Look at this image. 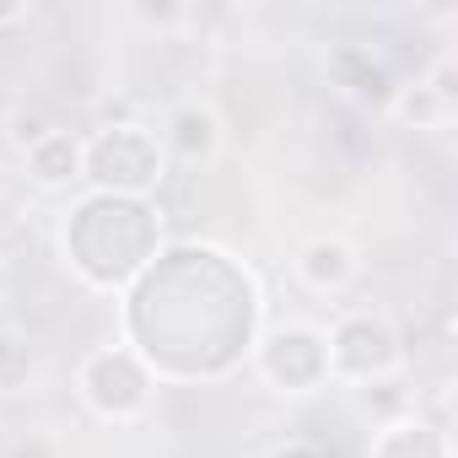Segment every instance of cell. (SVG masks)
Here are the masks:
<instances>
[{
	"label": "cell",
	"mask_w": 458,
	"mask_h": 458,
	"mask_svg": "<svg viewBox=\"0 0 458 458\" xmlns=\"http://www.w3.org/2000/svg\"><path fill=\"white\" fill-rule=\"evenodd\" d=\"M119 329L157 383L233 377L265 335V292L221 243H162L119 302Z\"/></svg>",
	"instance_id": "obj_1"
},
{
	"label": "cell",
	"mask_w": 458,
	"mask_h": 458,
	"mask_svg": "<svg viewBox=\"0 0 458 458\" xmlns=\"http://www.w3.org/2000/svg\"><path fill=\"white\" fill-rule=\"evenodd\" d=\"M162 254V205L130 194H76L60 216V259L87 292H130Z\"/></svg>",
	"instance_id": "obj_2"
},
{
	"label": "cell",
	"mask_w": 458,
	"mask_h": 458,
	"mask_svg": "<svg viewBox=\"0 0 458 458\" xmlns=\"http://www.w3.org/2000/svg\"><path fill=\"white\" fill-rule=\"evenodd\" d=\"M162 178H167V151H162L157 130H146L135 119H114L81 140V183L92 194L151 199L162 189Z\"/></svg>",
	"instance_id": "obj_3"
},
{
	"label": "cell",
	"mask_w": 458,
	"mask_h": 458,
	"mask_svg": "<svg viewBox=\"0 0 458 458\" xmlns=\"http://www.w3.org/2000/svg\"><path fill=\"white\" fill-rule=\"evenodd\" d=\"M76 394L81 404L108 420V426H130L151 410V394H157V377L146 372V361L130 351V345H98L81 356L76 367Z\"/></svg>",
	"instance_id": "obj_4"
},
{
	"label": "cell",
	"mask_w": 458,
	"mask_h": 458,
	"mask_svg": "<svg viewBox=\"0 0 458 458\" xmlns=\"http://www.w3.org/2000/svg\"><path fill=\"white\" fill-rule=\"evenodd\" d=\"M329 340V383H388L404 367V335L377 313H345Z\"/></svg>",
	"instance_id": "obj_5"
},
{
	"label": "cell",
	"mask_w": 458,
	"mask_h": 458,
	"mask_svg": "<svg viewBox=\"0 0 458 458\" xmlns=\"http://www.w3.org/2000/svg\"><path fill=\"white\" fill-rule=\"evenodd\" d=\"M249 361H254V372H259L276 394H292V399L318 394V388L329 383V340H324L318 324H302V318L265 329Z\"/></svg>",
	"instance_id": "obj_6"
},
{
	"label": "cell",
	"mask_w": 458,
	"mask_h": 458,
	"mask_svg": "<svg viewBox=\"0 0 458 458\" xmlns=\"http://www.w3.org/2000/svg\"><path fill=\"white\" fill-rule=\"evenodd\" d=\"M324 71H329V87L335 92H345L356 108H367V114H394V98H399V71L372 49V44H335L329 49V60H324Z\"/></svg>",
	"instance_id": "obj_7"
},
{
	"label": "cell",
	"mask_w": 458,
	"mask_h": 458,
	"mask_svg": "<svg viewBox=\"0 0 458 458\" xmlns=\"http://www.w3.org/2000/svg\"><path fill=\"white\" fill-rule=\"evenodd\" d=\"M367 458H453V431L431 415H388L372 442H367Z\"/></svg>",
	"instance_id": "obj_8"
},
{
	"label": "cell",
	"mask_w": 458,
	"mask_h": 458,
	"mask_svg": "<svg viewBox=\"0 0 458 458\" xmlns=\"http://www.w3.org/2000/svg\"><path fill=\"white\" fill-rule=\"evenodd\" d=\"M22 162H28V178H33L44 194H65V189L81 183V135L55 124L44 140H33V146L22 151Z\"/></svg>",
	"instance_id": "obj_9"
},
{
	"label": "cell",
	"mask_w": 458,
	"mask_h": 458,
	"mask_svg": "<svg viewBox=\"0 0 458 458\" xmlns=\"http://www.w3.org/2000/svg\"><path fill=\"white\" fill-rule=\"evenodd\" d=\"M356 270H361V259L345 238H308L297 249V281L318 297H340L356 281Z\"/></svg>",
	"instance_id": "obj_10"
},
{
	"label": "cell",
	"mask_w": 458,
	"mask_h": 458,
	"mask_svg": "<svg viewBox=\"0 0 458 458\" xmlns=\"http://www.w3.org/2000/svg\"><path fill=\"white\" fill-rule=\"evenodd\" d=\"M394 114L420 124V130H437L458 114V87H453V60H437L431 76H420L415 87H399L394 98Z\"/></svg>",
	"instance_id": "obj_11"
},
{
	"label": "cell",
	"mask_w": 458,
	"mask_h": 458,
	"mask_svg": "<svg viewBox=\"0 0 458 458\" xmlns=\"http://www.w3.org/2000/svg\"><path fill=\"white\" fill-rule=\"evenodd\" d=\"M162 151L167 157H178V162H210L216 157V146H221V119L205 108V103H178L173 114H167V124H162Z\"/></svg>",
	"instance_id": "obj_12"
},
{
	"label": "cell",
	"mask_w": 458,
	"mask_h": 458,
	"mask_svg": "<svg viewBox=\"0 0 458 458\" xmlns=\"http://www.w3.org/2000/svg\"><path fill=\"white\" fill-rule=\"evenodd\" d=\"M33 367H38V351H33V340H28V335H17V329H0V394H17V388H28Z\"/></svg>",
	"instance_id": "obj_13"
},
{
	"label": "cell",
	"mask_w": 458,
	"mask_h": 458,
	"mask_svg": "<svg viewBox=\"0 0 458 458\" xmlns=\"http://www.w3.org/2000/svg\"><path fill=\"white\" fill-rule=\"evenodd\" d=\"M49 130H55V119H44L38 108H33V114H17V119H12V140H17L22 151H28L33 140H44Z\"/></svg>",
	"instance_id": "obj_14"
},
{
	"label": "cell",
	"mask_w": 458,
	"mask_h": 458,
	"mask_svg": "<svg viewBox=\"0 0 458 458\" xmlns=\"http://www.w3.org/2000/svg\"><path fill=\"white\" fill-rule=\"evenodd\" d=\"M270 458H335V453H324L318 442H286V447H276Z\"/></svg>",
	"instance_id": "obj_15"
},
{
	"label": "cell",
	"mask_w": 458,
	"mask_h": 458,
	"mask_svg": "<svg viewBox=\"0 0 458 458\" xmlns=\"http://www.w3.org/2000/svg\"><path fill=\"white\" fill-rule=\"evenodd\" d=\"M28 17V6H22V0H0V28H17Z\"/></svg>",
	"instance_id": "obj_16"
},
{
	"label": "cell",
	"mask_w": 458,
	"mask_h": 458,
	"mask_svg": "<svg viewBox=\"0 0 458 458\" xmlns=\"http://www.w3.org/2000/svg\"><path fill=\"white\" fill-rule=\"evenodd\" d=\"M12 458H49V447H44V442H28V447H17Z\"/></svg>",
	"instance_id": "obj_17"
},
{
	"label": "cell",
	"mask_w": 458,
	"mask_h": 458,
	"mask_svg": "<svg viewBox=\"0 0 458 458\" xmlns=\"http://www.w3.org/2000/svg\"><path fill=\"white\" fill-rule=\"evenodd\" d=\"M0 292H6V270H0Z\"/></svg>",
	"instance_id": "obj_18"
}]
</instances>
